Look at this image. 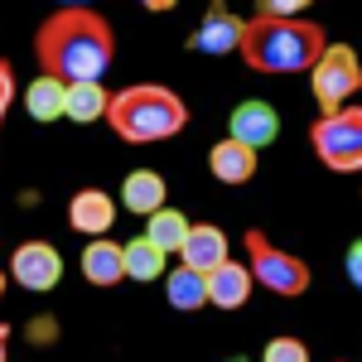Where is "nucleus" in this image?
Returning <instances> with one entry per match:
<instances>
[{
    "instance_id": "nucleus-10",
    "label": "nucleus",
    "mask_w": 362,
    "mask_h": 362,
    "mask_svg": "<svg viewBox=\"0 0 362 362\" xmlns=\"http://www.w3.org/2000/svg\"><path fill=\"white\" fill-rule=\"evenodd\" d=\"M68 223H73V232H83L87 242L107 237L116 223V198L102 194V189H78V194L68 198Z\"/></svg>"
},
{
    "instance_id": "nucleus-4",
    "label": "nucleus",
    "mask_w": 362,
    "mask_h": 362,
    "mask_svg": "<svg viewBox=\"0 0 362 362\" xmlns=\"http://www.w3.org/2000/svg\"><path fill=\"white\" fill-rule=\"evenodd\" d=\"M242 247H247V276L251 285H261V290H271V295H285V300H295V295H305L309 290V261L305 256H295V251L276 247L266 232H256V227H247L242 232Z\"/></svg>"
},
{
    "instance_id": "nucleus-11",
    "label": "nucleus",
    "mask_w": 362,
    "mask_h": 362,
    "mask_svg": "<svg viewBox=\"0 0 362 362\" xmlns=\"http://www.w3.org/2000/svg\"><path fill=\"white\" fill-rule=\"evenodd\" d=\"M237 44H242V20L227 5H208L203 25L189 34V49L194 54H237Z\"/></svg>"
},
{
    "instance_id": "nucleus-6",
    "label": "nucleus",
    "mask_w": 362,
    "mask_h": 362,
    "mask_svg": "<svg viewBox=\"0 0 362 362\" xmlns=\"http://www.w3.org/2000/svg\"><path fill=\"white\" fill-rule=\"evenodd\" d=\"M309 145L319 155V165L334 174H358L362 169V112L343 107L334 116H319L309 126Z\"/></svg>"
},
{
    "instance_id": "nucleus-22",
    "label": "nucleus",
    "mask_w": 362,
    "mask_h": 362,
    "mask_svg": "<svg viewBox=\"0 0 362 362\" xmlns=\"http://www.w3.org/2000/svg\"><path fill=\"white\" fill-rule=\"evenodd\" d=\"M256 15H271V20H300L305 5H300V0H261Z\"/></svg>"
},
{
    "instance_id": "nucleus-15",
    "label": "nucleus",
    "mask_w": 362,
    "mask_h": 362,
    "mask_svg": "<svg viewBox=\"0 0 362 362\" xmlns=\"http://www.w3.org/2000/svg\"><path fill=\"white\" fill-rule=\"evenodd\" d=\"M208 169L218 184H251L256 179V150L237 145V140H218L208 150Z\"/></svg>"
},
{
    "instance_id": "nucleus-9",
    "label": "nucleus",
    "mask_w": 362,
    "mask_h": 362,
    "mask_svg": "<svg viewBox=\"0 0 362 362\" xmlns=\"http://www.w3.org/2000/svg\"><path fill=\"white\" fill-rule=\"evenodd\" d=\"M227 232L218 223H189V237H184V247H179V266H189L198 276H208V271H218L227 261Z\"/></svg>"
},
{
    "instance_id": "nucleus-3",
    "label": "nucleus",
    "mask_w": 362,
    "mask_h": 362,
    "mask_svg": "<svg viewBox=\"0 0 362 362\" xmlns=\"http://www.w3.org/2000/svg\"><path fill=\"white\" fill-rule=\"evenodd\" d=\"M121 140L131 145H150V140H169L189 126V102L165 83H131L112 92L107 116H102Z\"/></svg>"
},
{
    "instance_id": "nucleus-18",
    "label": "nucleus",
    "mask_w": 362,
    "mask_h": 362,
    "mask_svg": "<svg viewBox=\"0 0 362 362\" xmlns=\"http://www.w3.org/2000/svg\"><path fill=\"white\" fill-rule=\"evenodd\" d=\"M165 300L179 309V314H194V309L208 305V285H203V276H198V271L174 266V271H165Z\"/></svg>"
},
{
    "instance_id": "nucleus-14",
    "label": "nucleus",
    "mask_w": 362,
    "mask_h": 362,
    "mask_svg": "<svg viewBox=\"0 0 362 362\" xmlns=\"http://www.w3.org/2000/svg\"><path fill=\"white\" fill-rule=\"evenodd\" d=\"M83 280L87 285H121L126 280V266H121V242L112 237H92L83 247Z\"/></svg>"
},
{
    "instance_id": "nucleus-12",
    "label": "nucleus",
    "mask_w": 362,
    "mask_h": 362,
    "mask_svg": "<svg viewBox=\"0 0 362 362\" xmlns=\"http://www.w3.org/2000/svg\"><path fill=\"white\" fill-rule=\"evenodd\" d=\"M203 285H208V305H218V309H242L251 300L247 266H242V261H232V256H227L218 271H208V276H203Z\"/></svg>"
},
{
    "instance_id": "nucleus-8",
    "label": "nucleus",
    "mask_w": 362,
    "mask_h": 362,
    "mask_svg": "<svg viewBox=\"0 0 362 362\" xmlns=\"http://www.w3.org/2000/svg\"><path fill=\"white\" fill-rule=\"evenodd\" d=\"M276 136H280V112L271 107V102H261V97L237 102L232 116H227V140L247 145V150H256V155H261Z\"/></svg>"
},
{
    "instance_id": "nucleus-21",
    "label": "nucleus",
    "mask_w": 362,
    "mask_h": 362,
    "mask_svg": "<svg viewBox=\"0 0 362 362\" xmlns=\"http://www.w3.org/2000/svg\"><path fill=\"white\" fill-rule=\"evenodd\" d=\"M261 362H309V348H305V338L280 334V338H271V343H266Z\"/></svg>"
},
{
    "instance_id": "nucleus-2",
    "label": "nucleus",
    "mask_w": 362,
    "mask_h": 362,
    "mask_svg": "<svg viewBox=\"0 0 362 362\" xmlns=\"http://www.w3.org/2000/svg\"><path fill=\"white\" fill-rule=\"evenodd\" d=\"M329 34L314 25V20H271V15H251L242 20V44L237 54L251 73H309L314 58L324 54Z\"/></svg>"
},
{
    "instance_id": "nucleus-19",
    "label": "nucleus",
    "mask_w": 362,
    "mask_h": 362,
    "mask_svg": "<svg viewBox=\"0 0 362 362\" xmlns=\"http://www.w3.org/2000/svg\"><path fill=\"white\" fill-rule=\"evenodd\" d=\"M121 266H126V280H160L169 271L165 251H155L145 237H136V242H121Z\"/></svg>"
},
{
    "instance_id": "nucleus-23",
    "label": "nucleus",
    "mask_w": 362,
    "mask_h": 362,
    "mask_svg": "<svg viewBox=\"0 0 362 362\" xmlns=\"http://www.w3.org/2000/svg\"><path fill=\"white\" fill-rule=\"evenodd\" d=\"M15 68H10V63H5V58H0V126H5V112H10V102H15Z\"/></svg>"
},
{
    "instance_id": "nucleus-13",
    "label": "nucleus",
    "mask_w": 362,
    "mask_h": 362,
    "mask_svg": "<svg viewBox=\"0 0 362 362\" xmlns=\"http://www.w3.org/2000/svg\"><path fill=\"white\" fill-rule=\"evenodd\" d=\"M169 198V184L160 169H131L126 174V184H121V203L136 213V218H150V213H160Z\"/></svg>"
},
{
    "instance_id": "nucleus-16",
    "label": "nucleus",
    "mask_w": 362,
    "mask_h": 362,
    "mask_svg": "<svg viewBox=\"0 0 362 362\" xmlns=\"http://www.w3.org/2000/svg\"><path fill=\"white\" fill-rule=\"evenodd\" d=\"M107 102H112V92H107L102 83H73V87H63V121L92 126V121H102V116H107Z\"/></svg>"
},
{
    "instance_id": "nucleus-1",
    "label": "nucleus",
    "mask_w": 362,
    "mask_h": 362,
    "mask_svg": "<svg viewBox=\"0 0 362 362\" xmlns=\"http://www.w3.org/2000/svg\"><path fill=\"white\" fill-rule=\"evenodd\" d=\"M34 58H39L44 78H58L63 87L102 83L107 68L116 63V29L92 5H63L39 25Z\"/></svg>"
},
{
    "instance_id": "nucleus-17",
    "label": "nucleus",
    "mask_w": 362,
    "mask_h": 362,
    "mask_svg": "<svg viewBox=\"0 0 362 362\" xmlns=\"http://www.w3.org/2000/svg\"><path fill=\"white\" fill-rule=\"evenodd\" d=\"M184 237H189V218L179 213V208H160V213H150L145 218V242L155 251H165V256H174V251L184 247Z\"/></svg>"
},
{
    "instance_id": "nucleus-5",
    "label": "nucleus",
    "mask_w": 362,
    "mask_h": 362,
    "mask_svg": "<svg viewBox=\"0 0 362 362\" xmlns=\"http://www.w3.org/2000/svg\"><path fill=\"white\" fill-rule=\"evenodd\" d=\"M358 87H362L358 49H353V44H324V54L314 58V68H309V92H314V102L324 107L319 116L343 112V107L358 97Z\"/></svg>"
},
{
    "instance_id": "nucleus-25",
    "label": "nucleus",
    "mask_w": 362,
    "mask_h": 362,
    "mask_svg": "<svg viewBox=\"0 0 362 362\" xmlns=\"http://www.w3.org/2000/svg\"><path fill=\"white\" fill-rule=\"evenodd\" d=\"M5 285H10V276H5V271H0V300H5Z\"/></svg>"
},
{
    "instance_id": "nucleus-20",
    "label": "nucleus",
    "mask_w": 362,
    "mask_h": 362,
    "mask_svg": "<svg viewBox=\"0 0 362 362\" xmlns=\"http://www.w3.org/2000/svg\"><path fill=\"white\" fill-rule=\"evenodd\" d=\"M25 112L34 116V121H58V116H63V83L39 73V78L25 87Z\"/></svg>"
},
{
    "instance_id": "nucleus-7",
    "label": "nucleus",
    "mask_w": 362,
    "mask_h": 362,
    "mask_svg": "<svg viewBox=\"0 0 362 362\" xmlns=\"http://www.w3.org/2000/svg\"><path fill=\"white\" fill-rule=\"evenodd\" d=\"M5 276L15 280V285H25V290H34V295H49L63 280V256H58L54 242H20Z\"/></svg>"
},
{
    "instance_id": "nucleus-26",
    "label": "nucleus",
    "mask_w": 362,
    "mask_h": 362,
    "mask_svg": "<svg viewBox=\"0 0 362 362\" xmlns=\"http://www.w3.org/2000/svg\"><path fill=\"white\" fill-rule=\"evenodd\" d=\"M227 362H247V358H227Z\"/></svg>"
},
{
    "instance_id": "nucleus-24",
    "label": "nucleus",
    "mask_w": 362,
    "mask_h": 362,
    "mask_svg": "<svg viewBox=\"0 0 362 362\" xmlns=\"http://www.w3.org/2000/svg\"><path fill=\"white\" fill-rule=\"evenodd\" d=\"M5 338H10V329H5V324H0V362L10 358V348H5Z\"/></svg>"
}]
</instances>
